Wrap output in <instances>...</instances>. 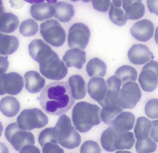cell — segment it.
<instances>
[{
    "instance_id": "obj_1",
    "label": "cell",
    "mask_w": 158,
    "mask_h": 153,
    "mask_svg": "<svg viewBox=\"0 0 158 153\" xmlns=\"http://www.w3.org/2000/svg\"><path fill=\"white\" fill-rule=\"evenodd\" d=\"M40 101L47 113L60 116L72 108L75 100L67 82H54L47 85L42 90Z\"/></svg>"
},
{
    "instance_id": "obj_2",
    "label": "cell",
    "mask_w": 158,
    "mask_h": 153,
    "mask_svg": "<svg viewBox=\"0 0 158 153\" xmlns=\"http://www.w3.org/2000/svg\"><path fill=\"white\" fill-rule=\"evenodd\" d=\"M101 109L95 104L85 101L78 102L72 112V120L76 129L81 133L90 131L101 123Z\"/></svg>"
},
{
    "instance_id": "obj_3",
    "label": "cell",
    "mask_w": 158,
    "mask_h": 153,
    "mask_svg": "<svg viewBox=\"0 0 158 153\" xmlns=\"http://www.w3.org/2000/svg\"><path fill=\"white\" fill-rule=\"evenodd\" d=\"M54 130L58 142L62 146L68 149H74L79 146L81 136L65 114H62L59 118Z\"/></svg>"
},
{
    "instance_id": "obj_4",
    "label": "cell",
    "mask_w": 158,
    "mask_h": 153,
    "mask_svg": "<svg viewBox=\"0 0 158 153\" xmlns=\"http://www.w3.org/2000/svg\"><path fill=\"white\" fill-rule=\"evenodd\" d=\"M5 135L7 140L17 151H21L28 146L35 145L34 135L31 132L21 129L16 123L7 126Z\"/></svg>"
},
{
    "instance_id": "obj_5",
    "label": "cell",
    "mask_w": 158,
    "mask_h": 153,
    "mask_svg": "<svg viewBox=\"0 0 158 153\" xmlns=\"http://www.w3.org/2000/svg\"><path fill=\"white\" fill-rule=\"evenodd\" d=\"M39 64L40 73L47 78L60 80L67 75L68 68L54 51L47 60Z\"/></svg>"
},
{
    "instance_id": "obj_6",
    "label": "cell",
    "mask_w": 158,
    "mask_h": 153,
    "mask_svg": "<svg viewBox=\"0 0 158 153\" xmlns=\"http://www.w3.org/2000/svg\"><path fill=\"white\" fill-rule=\"evenodd\" d=\"M17 123L21 129L31 131L46 126L48 123V118L41 110L34 108L22 111L17 117Z\"/></svg>"
},
{
    "instance_id": "obj_7",
    "label": "cell",
    "mask_w": 158,
    "mask_h": 153,
    "mask_svg": "<svg viewBox=\"0 0 158 153\" xmlns=\"http://www.w3.org/2000/svg\"><path fill=\"white\" fill-rule=\"evenodd\" d=\"M40 32L45 41L54 47H60L65 42V31L55 19L47 20L42 23Z\"/></svg>"
},
{
    "instance_id": "obj_8",
    "label": "cell",
    "mask_w": 158,
    "mask_h": 153,
    "mask_svg": "<svg viewBox=\"0 0 158 153\" xmlns=\"http://www.w3.org/2000/svg\"><path fill=\"white\" fill-rule=\"evenodd\" d=\"M141 92L136 83L129 82L123 86L117 97V103L124 108H133L141 98Z\"/></svg>"
},
{
    "instance_id": "obj_9",
    "label": "cell",
    "mask_w": 158,
    "mask_h": 153,
    "mask_svg": "<svg viewBox=\"0 0 158 153\" xmlns=\"http://www.w3.org/2000/svg\"><path fill=\"white\" fill-rule=\"evenodd\" d=\"M90 37V30L87 26L83 23H75L68 31V46L71 49H85L88 44Z\"/></svg>"
},
{
    "instance_id": "obj_10",
    "label": "cell",
    "mask_w": 158,
    "mask_h": 153,
    "mask_svg": "<svg viewBox=\"0 0 158 153\" xmlns=\"http://www.w3.org/2000/svg\"><path fill=\"white\" fill-rule=\"evenodd\" d=\"M23 87V79L18 73L13 72L0 75V95H17Z\"/></svg>"
},
{
    "instance_id": "obj_11",
    "label": "cell",
    "mask_w": 158,
    "mask_h": 153,
    "mask_svg": "<svg viewBox=\"0 0 158 153\" xmlns=\"http://www.w3.org/2000/svg\"><path fill=\"white\" fill-rule=\"evenodd\" d=\"M139 82L144 91L151 92L158 85V62L151 61L142 68Z\"/></svg>"
},
{
    "instance_id": "obj_12",
    "label": "cell",
    "mask_w": 158,
    "mask_h": 153,
    "mask_svg": "<svg viewBox=\"0 0 158 153\" xmlns=\"http://www.w3.org/2000/svg\"><path fill=\"white\" fill-rule=\"evenodd\" d=\"M153 23L148 19H143L136 23L131 29V34L135 38L140 41L149 40L154 33Z\"/></svg>"
},
{
    "instance_id": "obj_13",
    "label": "cell",
    "mask_w": 158,
    "mask_h": 153,
    "mask_svg": "<svg viewBox=\"0 0 158 153\" xmlns=\"http://www.w3.org/2000/svg\"><path fill=\"white\" fill-rule=\"evenodd\" d=\"M28 49L30 56L39 63L47 60L53 52L51 48L41 39L32 41L28 46Z\"/></svg>"
},
{
    "instance_id": "obj_14",
    "label": "cell",
    "mask_w": 158,
    "mask_h": 153,
    "mask_svg": "<svg viewBox=\"0 0 158 153\" xmlns=\"http://www.w3.org/2000/svg\"><path fill=\"white\" fill-rule=\"evenodd\" d=\"M129 61L135 65H143L153 59V53L146 45L137 44L133 45L128 52Z\"/></svg>"
},
{
    "instance_id": "obj_15",
    "label": "cell",
    "mask_w": 158,
    "mask_h": 153,
    "mask_svg": "<svg viewBox=\"0 0 158 153\" xmlns=\"http://www.w3.org/2000/svg\"><path fill=\"white\" fill-rule=\"evenodd\" d=\"M107 85L103 78L93 77L88 84V92L90 96L101 105L107 94Z\"/></svg>"
},
{
    "instance_id": "obj_16",
    "label": "cell",
    "mask_w": 158,
    "mask_h": 153,
    "mask_svg": "<svg viewBox=\"0 0 158 153\" xmlns=\"http://www.w3.org/2000/svg\"><path fill=\"white\" fill-rule=\"evenodd\" d=\"M24 77L26 88L30 93H39L45 86L46 80L36 71H28Z\"/></svg>"
},
{
    "instance_id": "obj_17",
    "label": "cell",
    "mask_w": 158,
    "mask_h": 153,
    "mask_svg": "<svg viewBox=\"0 0 158 153\" xmlns=\"http://www.w3.org/2000/svg\"><path fill=\"white\" fill-rule=\"evenodd\" d=\"M30 13L34 19L37 21H44L54 16L55 8L49 3H36L31 6Z\"/></svg>"
},
{
    "instance_id": "obj_18",
    "label": "cell",
    "mask_w": 158,
    "mask_h": 153,
    "mask_svg": "<svg viewBox=\"0 0 158 153\" xmlns=\"http://www.w3.org/2000/svg\"><path fill=\"white\" fill-rule=\"evenodd\" d=\"M63 60L66 63L67 67L80 69L86 61V53L80 49H71L65 53Z\"/></svg>"
},
{
    "instance_id": "obj_19",
    "label": "cell",
    "mask_w": 158,
    "mask_h": 153,
    "mask_svg": "<svg viewBox=\"0 0 158 153\" xmlns=\"http://www.w3.org/2000/svg\"><path fill=\"white\" fill-rule=\"evenodd\" d=\"M135 121V116L133 113L123 112L116 116L111 126L120 132H126L133 128Z\"/></svg>"
},
{
    "instance_id": "obj_20",
    "label": "cell",
    "mask_w": 158,
    "mask_h": 153,
    "mask_svg": "<svg viewBox=\"0 0 158 153\" xmlns=\"http://www.w3.org/2000/svg\"><path fill=\"white\" fill-rule=\"evenodd\" d=\"M69 84L72 96L75 99L84 98L86 95V85L81 76L75 75L69 78Z\"/></svg>"
},
{
    "instance_id": "obj_21",
    "label": "cell",
    "mask_w": 158,
    "mask_h": 153,
    "mask_svg": "<svg viewBox=\"0 0 158 153\" xmlns=\"http://www.w3.org/2000/svg\"><path fill=\"white\" fill-rule=\"evenodd\" d=\"M19 45V40L15 36L0 32V54L10 55L17 50Z\"/></svg>"
},
{
    "instance_id": "obj_22",
    "label": "cell",
    "mask_w": 158,
    "mask_h": 153,
    "mask_svg": "<svg viewBox=\"0 0 158 153\" xmlns=\"http://www.w3.org/2000/svg\"><path fill=\"white\" fill-rule=\"evenodd\" d=\"M20 109V104L14 97L8 96L0 101V111L5 116L12 117L17 115Z\"/></svg>"
},
{
    "instance_id": "obj_23",
    "label": "cell",
    "mask_w": 158,
    "mask_h": 153,
    "mask_svg": "<svg viewBox=\"0 0 158 153\" xmlns=\"http://www.w3.org/2000/svg\"><path fill=\"white\" fill-rule=\"evenodd\" d=\"M55 8V18L60 22H68L74 15L73 6L70 4L64 2H59L53 6Z\"/></svg>"
},
{
    "instance_id": "obj_24",
    "label": "cell",
    "mask_w": 158,
    "mask_h": 153,
    "mask_svg": "<svg viewBox=\"0 0 158 153\" xmlns=\"http://www.w3.org/2000/svg\"><path fill=\"white\" fill-rule=\"evenodd\" d=\"M18 17L12 13L3 14L0 18V31L10 33L16 30L19 26Z\"/></svg>"
},
{
    "instance_id": "obj_25",
    "label": "cell",
    "mask_w": 158,
    "mask_h": 153,
    "mask_svg": "<svg viewBox=\"0 0 158 153\" xmlns=\"http://www.w3.org/2000/svg\"><path fill=\"white\" fill-rule=\"evenodd\" d=\"M86 70L90 77H103L106 74L107 66L103 61L98 58H95L88 63Z\"/></svg>"
},
{
    "instance_id": "obj_26",
    "label": "cell",
    "mask_w": 158,
    "mask_h": 153,
    "mask_svg": "<svg viewBox=\"0 0 158 153\" xmlns=\"http://www.w3.org/2000/svg\"><path fill=\"white\" fill-rule=\"evenodd\" d=\"M119 133L120 132L116 131L111 126L102 133L101 138V142L102 147L105 150L108 152L115 151L114 145Z\"/></svg>"
},
{
    "instance_id": "obj_27",
    "label": "cell",
    "mask_w": 158,
    "mask_h": 153,
    "mask_svg": "<svg viewBox=\"0 0 158 153\" xmlns=\"http://www.w3.org/2000/svg\"><path fill=\"white\" fill-rule=\"evenodd\" d=\"M114 76L119 79L123 86L127 82L136 81L137 72L132 66L123 65L116 70Z\"/></svg>"
},
{
    "instance_id": "obj_28",
    "label": "cell",
    "mask_w": 158,
    "mask_h": 153,
    "mask_svg": "<svg viewBox=\"0 0 158 153\" xmlns=\"http://www.w3.org/2000/svg\"><path fill=\"white\" fill-rule=\"evenodd\" d=\"M152 127L151 121L146 117L138 118L134 131L137 140L144 139L148 137Z\"/></svg>"
},
{
    "instance_id": "obj_29",
    "label": "cell",
    "mask_w": 158,
    "mask_h": 153,
    "mask_svg": "<svg viewBox=\"0 0 158 153\" xmlns=\"http://www.w3.org/2000/svg\"><path fill=\"white\" fill-rule=\"evenodd\" d=\"M123 111V108L117 104L107 105L103 107L101 110V119L104 123L111 125L116 116Z\"/></svg>"
},
{
    "instance_id": "obj_30",
    "label": "cell",
    "mask_w": 158,
    "mask_h": 153,
    "mask_svg": "<svg viewBox=\"0 0 158 153\" xmlns=\"http://www.w3.org/2000/svg\"><path fill=\"white\" fill-rule=\"evenodd\" d=\"M135 143L134 134L131 132H120L115 142L114 148L116 150L130 149Z\"/></svg>"
},
{
    "instance_id": "obj_31",
    "label": "cell",
    "mask_w": 158,
    "mask_h": 153,
    "mask_svg": "<svg viewBox=\"0 0 158 153\" xmlns=\"http://www.w3.org/2000/svg\"><path fill=\"white\" fill-rule=\"evenodd\" d=\"M127 19L136 20L141 18L145 14V6L141 2H136L124 9Z\"/></svg>"
},
{
    "instance_id": "obj_32",
    "label": "cell",
    "mask_w": 158,
    "mask_h": 153,
    "mask_svg": "<svg viewBox=\"0 0 158 153\" xmlns=\"http://www.w3.org/2000/svg\"><path fill=\"white\" fill-rule=\"evenodd\" d=\"M109 17L114 24L119 26H124L127 22L125 13L120 7L115 6L113 3H110Z\"/></svg>"
},
{
    "instance_id": "obj_33",
    "label": "cell",
    "mask_w": 158,
    "mask_h": 153,
    "mask_svg": "<svg viewBox=\"0 0 158 153\" xmlns=\"http://www.w3.org/2000/svg\"><path fill=\"white\" fill-rule=\"evenodd\" d=\"M38 29V24L32 19H27L23 21L20 27V33L23 36L27 37L35 35Z\"/></svg>"
},
{
    "instance_id": "obj_34",
    "label": "cell",
    "mask_w": 158,
    "mask_h": 153,
    "mask_svg": "<svg viewBox=\"0 0 158 153\" xmlns=\"http://www.w3.org/2000/svg\"><path fill=\"white\" fill-rule=\"evenodd\" d=\"M135 148L138 153H152L156 150L157 144L148 136L146 139L137 140Z\"/></svg>"
},
{
    "instance_id": "obj_35",
    "label": "cell",
    "mask_w": 158,
    "mask_h": 153,
    "mask_svg": "<svg viewBox=\"0 0 158 153\" xmlns=\"http://www.w3.org/2000/svg\"><path fill=\"white\" fill-rule=\"evenodd\" d=\"M38 140L41 147L48 143L59 144L55 135L54 128H48L43 130L40 134Z\"/></svg>"
},
{
    "instance_id": "obj_36",
    "label": "cell",
    "mask_w": 158,
    "mask_h": 153,
    "mask_svg": "<svg viewBox=\"0 0 158 153\" xmlns=\"http://www.w3.org/2000/svg\"><path fill=\"white\" fill-rule=\"evenodd\" d=\"M146 115L152 119L158 118V99H153L148 101L145 108Z\"/></svg>"
},
{
    "instance_id": "obj_37",
    "label": "cell",
    "mask_w": 158,
    "mask_h": 153,
    "mask_svg": "<svg viewBox=\"0 0 158 153\" xmlns=\"http://www.w3.org/2000/svg\"><path fill=\"white\" fill-rule=\"evenodd\" d=\"M101 148L98 143L89 140L86 141L80 148V153H100Z\"/></svg>"
},
{
    "instance_id": "obj_38",
    "label": "cell",
    "mask_w": 158,
    "mask_h": 153,
    "mask_svg": "<svg viewBox=\"0 0 158 153\" xmlns=\"http://www.w3.org/2000/svg\"><path fill=\"white\" fill-rule=\"evenodd\" d=\"M85 2H92L95 10L102 12L108 11L110 5V0H82Z\"/></svg>"
},
{
    "instance_id": "obj_39",
    "label": "cell",
    "mask_w": 158,
    "mask_h": 153,
    "mask_svg": "<svg viewBox=\"0 0 158 153\" xmlns=\"http://www.w3.org/2000/svg\"><path fill=\"white\" fill-rule=\"evenodd\" d=\"M42 147L44 153H64L63 149L59 146V144L48 143L44 144Z\"/></svg>"
},
{
    "instance_id": "obj_40",
    "label": "cell",
    "mask_w": 158,
    "mask_h": 153,
    "mask_svg": "<svg viewBox=\"0 0 158 153\" xmlns=\"http://www.w3.org/2000/svg\"><path fill=\"white\" fill-rule=\"evenodd\" d=\"M9 66L8 57L0 56V75L5 73L8 70Z\"/></svg>"
},
{
    "instance_id": "obj_41",
    "label": "cell",
    "mask_w": 158,
    "mask_h": 153,
    "mask_svg": "<svg viewBox=\"0 0 158 153\" xmlns=\"http://www.w3.org/2000/svg\"><path fill=\"white\" fill-rule=\"evenodd\" d=\"M147 3L150 12L158 15V0H147Z\"/></svg>"
},
{
    "instance_id": "obj_42",
    "label": "cell",
    "mask_w": 158,
    "mask_h": 153,
    "mask_svg": "<svg viewBox=\"0 0 158 153\" xmlns=\"http://www.w3.org/2000/svg\"><path fill=\"white\" fill-rule=\"evenodd\" d=\"M152 127L151 132L150 136L152 138L154 141L156 142H158L157 139V129H158V120H156L155 121H151Z\"/></svg>"
},
{
    "instance_id": "obj_43",
    "label": "cell",
    "mask_w": 158,
    "mask_h": 153,
    "mask_svg": "<svg viewBox=\"0 0 158 153\" xmlns=\"http://www.w3.org/2000/svg\"><path fill=\"white\" fill-rule=\"evenodd\" d=\"M20 153H40V150L34 145H30L23 149Z\"/></svg>"
},
{
    "instance_id": "obj_44",
    "label": "cell",
    "mask_w": 158,
    "mask_h": 153,
    "mask_svg": "<svg viewBox=\"0 0 158 153\" xmlns=\"http://www.w3.org/2000/svg\"><path fill=\"white\" fill-rule=\"evenodd\" d=\"M30 4L40 3H43L45 1H47L48 3L50 4H55L57 2V0H24Z\"/></svg>"
},
{
    "instance_id": "obj_45",
    "label": "cell",
    "mask_w": 158,
    "mask_h": 153,
    "mask_svg": "<svg viewBox=\"0 0 158 153\" xmlns=\"http://www.w3.org/2000/svg\"><path fill=\"white\" fill-rule=\"evenodd\" d=\"M136 2H142V0H123L122 3L123 4V8L124 10L126 9L127 6L131 5L134 3Z\"/></svg>"
},
{
    "instance_id": "obj_46",
    "label": "cell",
    "mask_w": 158,
    "mask_h": 153,
    "mask_svg": "<svg viewBox=\"0 0 158 153\" xmlns=\"http://www.w3.org/2000/svg\"><path fill=\"white\" fill-rule=\"evenodd\" d=\"M0 152L2 153H8L9 150L6 147L5 145L3 143H0Z\"/></svg>"
},
{
    "instance_id": "obj_47",
    "label": "cell",
    "mask_w": 158,
    "mask_h": 153,
    "mask_svg": "<svg viewBox=\"0 0 158 153\" xmlns=\"http://www.w3.org/2000/svg\"><path fill=\"white\" fill-rule=\"evenodd\" d=\"M113 3L116 7H121L123 0H112Z\"/></svg>"
},
{
    "instance_id": "obj_48",
    "label": "cell",
    "mask_w": 158,
    "mask_h": 153,
    "mask_svg": "<svg viewBox=\"0 0 158 153\" xmlns=\"http://www.w3.org/2000/svg\"><path fill=\"white\" fill-rule=\"evenodd\" d=\"M5 13V10L2 5V2H0V18Z\"/></svg>"
},
{
    "instance_id": "obj_49",
    "label": "cell",
    "mask_w": 158,
    "mask_h": 153,
    "mask_svg": "<svg viewBox=\"0 0 158 153\" xmlns=\"http://www.w3.org/2000/svg\"><path fill=\"white\" fill-rule=\"evenodd\" d=\"M3 125L2 124L1 122H0V137L1 136L2 134V131H3Z\"/></svg>"
},
{
    "instance_id": "obj_50",
    "label": "cell",
    "mask_w": 158,
    "mask_h": 153,
    "mask_svg": "<svg viewBox=\"0 0 158 153\" xmlns=\"http://www.w3.org/2000/svg\"><path fill=\"white\" fill-rule=\"evenodd\" d=\"M71 1H72V2H77V1H80V0H71Z\"/></svg>"
},
{
    "instance_id": "obj_51",
    "label": "cell",
    "mask_w": 158,
    "mask_h": 153,
    "mask_svg": "<svg viewBox=\"0 0 158 153\" xmlns=\"http://www.w3.org/2000/svg\"><path fill=\"white\" fill-rule=\"evenodd\" d=\"M0 2H2V0H0Z\"/></svg>"
}]
</instances>
